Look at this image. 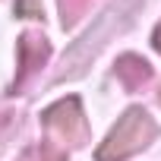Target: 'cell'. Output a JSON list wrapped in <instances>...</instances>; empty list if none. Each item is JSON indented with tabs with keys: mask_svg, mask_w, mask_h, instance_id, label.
<instances>
[{
	"mask_svg": "<svg viewBox=\"0 0 161 161\" xmlns=\"http://www.w3.org/2000/svg\"><path fill=\"white\" fill-rule=\"evenodd\" d=\"M155 133H158L155 120L142 108H130L117 120V126L108 133V139L98 145V161H123V158L142 152L155 139Z\"/></svg>",
	"mask_w": 161,
	"mask_h": 161,
	"instance_id": "obj_1",
	"label": "cell"
},
{
	"mask_svg": "<svg viewBox=\"0 0 161 161\" xmlns=\"http://www.w3.org/2000/svg\"><path fill=\"white\" fill-rule=\"evenodd\" d=\"M44 126L60 136L66 145H82L89 139V130H86V117H82V108H79L76 98H63L57 104H51L44 114Z\"/></svg>",
	"mask_w": 161,
	"mask_h": 161,
	"instance_id": "obj_2",
	"label": "cell"
},
{
	"mask_svg": "<svg viewBox=\"0 0 161 161\" xmlns=\"http://www.w3.org/2000/svg\"><path fill=\"white\" fill-rule=\"evenodd\" d=\"M57 3H60V22L69 29V25H76L82 19V13L89 10L92 0H57Z\"/></svg>",
	"mask_w": 161,
	"mask_h": 161,
	"instance_id": "obj_5",
	"label": "cell"
},
{
	"mask_svg": "<svg viewBox=\"0 0 161 161\" xmlns=\"http://www.w3.org/2000/svg\"><path fill=\"white\" fill-rule=\"evenodd\" d=\"M155 47H158V51H161V25H158V29H155Z\"/></svg>",
	"mask_w": 161,
	"mask_h": 161,
	"instance_id": "obj_8",
	"label": "cell"
},
{
	"mask_svg": "<svg viewBox=\"0 0 161 161\" xmlns=\"http://www.w3.org/2000/svg\"><path fill=\"white\" fill-rule=\"evenodd\" d=\"M41 161H66V155L54 145V142H41V152H38Z\"/></svg>",
	"mask_w": 161,
	"mask_h": 161,
	"instance_id": "obj_7",
	"label": "cell"
},
{
	"mask_svg": "<svg viewBox=\"0 0 161 161\" xmlns=\"http://www.w3.org/2000/svg\"><path fill=\"white\" fill-rule=\"evenodd\" d=\"M16 16H41V0H16Z\"/></svg>",
	"mask_w": 161,
	"mask_h": 161,
	"instance_id": "obj_6",
	"label": "cell"
},
{
	"mask_svg": "<svg viewBox=\"0 0 161 161\" xmlns=\"http://www.w3.org/2000/svg\"><path fill=\"white\" fill-rule=\"evenodd\" d=\"M47 57H51V44H47V38L38 35V32H25V35L19 38V73H16L13 92H19V89L29 82V79L47 63Z\"/></svg>",
	"mask_w": 161,
	"mask_h": 161,
	"instance_id": "obj_3",
	"label": "cell"
},
{
	"mask_svg": "<svg viewBox=\"0 0 161 161\" xmlns=\"http://www.w3.org/2000/svg\"><path fill=\"white\" fill-rule=\"evenodd\" d=\"M117 76H120V82L133 92V89H142L148 79H152V66L142 57H136V54H123L117 60Z\"/></svg>",
	"mask_w": 161,
	"mask_h": 161,
	"instance_id": "obj_4",
	"label": "cell"
}]
</instances>
